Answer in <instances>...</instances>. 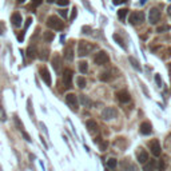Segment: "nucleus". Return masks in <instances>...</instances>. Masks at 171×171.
<instances>
[{
  "instance_id": "1",
  "label": "nucleus",
  "mask_w": 171,
  "mask_h": 171,
  "mask_svg": "<svg viewBox=\"0 0 171 171\" xmlns=\"http://www.w3.org/2000/svg\"><path fill=\"white\" fill-rule=\"evenodd\" d=\"M92 49H95V46H94V44H91L90 42L82 40V42H79V46H78V55L80 58H83L86 55H88Z\"/></svg>"
},
{
  "instance_id": "2",
  "label": "nucleus",
  "mask_w": 171,
  "mask_h": 171,
  "mask_svg": "<svg viewBox=\"0 0 171 171\" xmlns=\"http://www.w3.org/2000/svg\"><path fill=\"white\" fill-rule=\"evenodd\" d=\"M47 25L51 30H55V31H62L63 27H64L63 21L59 19V17H56V16H49L47 19Z\"/></svg>"
},
{
  "instance_id": "3",
  "label": "nucleus",
  "mask_w": 171,
  "mask_h": 171,
  "mask_svg": "<svg viewBox=\"0 0 171 171\" xmlns=\"http://www.w3.org/2000/svg\"><path fill=\"white\" fill-rule=\"evenodd\" d=\"M72 76H74L72 70L66 68L64 71H63V83H64V87L67 90H70L71 87H72Z\"/></svg>"
},
{
  "instance_id": "4",
  "label": "nucleus",
  "mask_w": 171,
  "mask_h": 171,
  "mask_svg": "<svg viewBox=\"0 0 171 171\" xmlns=\"http://www.w3.org/2000/svg\"><path fill=\"white\" fill-rule=\"evenodd\" d=\"M116 115H118V111H116V109H114V107H106V109L102 111V118L104 120L114 119V118H116Z\"/></svg>"
},
{
  "instance_id": "5",
  "label": "nucleus",
  "mask_w": 171,
  "mask_h": 171,
  "mask_svg": "<svg viewBox=\"0 0 171 171\" xmlns=\"http://www.w3.org/2000/svg\"><path fill=\"white\" fill-rule=\"evenodd\" d=\"M66 102H67V104L71 107V110H72V111H78L79 102H78V96H76L75 94H67V95H66Z\"/></svg>"
},
{
  "instance_id": "6",
  "label": "nucleus",
  "mask_w": 171,
  "mask_h": 171,
  "mask_svg": "<svg viewBox=\"0 0 171 171\" xmlns=\"http://www.w3.org/2000/svg\"><path fill=\"white\" fill-rule=\"evenodd\" d=\"M109 60H110V58L107 55V52H104V51H99L95 55V58H94V62H95V64H98V66L106 64Z\"/></svg>"
},
{
  "instance_id": "7",
  "label": "nucleus",
  "mask_w": 171,
  "mask_h": 171,
  "mask_svg": "<svg viewBox=\"0 0 171 171\" xmlns=\"http://www.w3.org/2000/svg\"><path fill=\"white\" fill-rule=\"evenodd\" d=\"M145 21V13L143 12H132L130 15V23L132 25H136V24H141Z\"/></svg>"
},
{
  "instance_id": "8",
  "label": "nucleus",
  "mask_w": 171,
  "mask_h": 171,
  "mask_svg": "<svg viewBox=\"0 0 171 171\" xmlns=\"http://www.w3.org/2000/svg\"><path fill=\"white\" fill-rule=\"evenodd\" d=\"M148 146H150V150L152 152V155L154 156H159L160 152H162V147H160V143L158 139H152V141L148 143Z\"/></svg>"
},
{
  "instance_id": "9",
  "label": "nucleus",
  "mask_w": 171,
  "mask_h": 171,
  "mask_svg": "<svg viewBox=\"0 0 171 171\" xmlns=\"http://www.w3.org/2000/svg\"><path fill=\"white\" fill-rule=\"evenodd\" d=\"M148 20L151 24H156L160 20V11L158 8H151L150 13H148Z\"/></svg>"
},
{
  "instance_id": "10",
  "label": "nucleus",
  "mask_w": 171,
  "mask_h": 171,
  "mask_svg": "<svg viewBox=\"0 0 171 171\" xmlns=\"http://www.w3.org/2000/svg\"><path fill=\"white\" fill-rule=\"evenodd\" d=\"M39 74H40V76H42V79L44 80V83H46L47 86H51V75H49V72H48V70L46 68V67H42V68L39 70Z\"/></svg>"
},
{
  "instance_id": "11",
  "label": "nucleus",
  "mask_w": 171,
  "mask_h": 171,
  "mask_svg": "<svg viewBox=\"0 0 171 171\" xmlns=\"http://www.w3.org/2000/svg\"><path fill=\"white\" fill-rule=\"evenodd\" d=\"M139 130H141V134L148 135V134H151V131H152V126H151L150 122H143L141 124V127H139Z\"/></svg>"
},
{
  "instance_id": "12",
  "label": "nucleus",
  "mask_w": 171,
  "mask_h": 171,
  "mask_svg": "<svg viewBox=\"0 0 171 171\" xmlns=\"http://www.w3.org/2000/svg\"><path fill=\"white\" fill-rule=\"evenodd\" d=\"M116 99L120 103H127L130 102V94L127 91H119V92H116Z\"/></svg>"
},
{
  "instance_id": "13",
  "label": "nucleus",
  "mask_w": 171,
  "mask_h": 171,
  "mask_svg": "<svg viewBox=\"0 0 171 171\" xmlns=\"http://www.w3.org/2000/svg\"><path fill=\"white\" fill-rule=\"evenodd\" d=\"M148 160V154L143 150V148H139L138 151V162L142 164H146V162Z\"/></svg>"
},
{
  "instance_id": "14",
  "label": "nucleus",
  "mask_w": 171,
  "mask_h": 171,
  "mask_svg": "<svg viewBox=\"0 0 171 171\" xmlns=\"http://www.w3.org/2000/svg\"><path fill=\"white\" fill-rule=\"evenodd\" d=\"M87 128H88V131L91 132V134H98V131H99V127H98V123L95 122V120H92V119H90V120H87Z\"/></svg>"
},
{
  "instance_id": "15",
  "label": "nucleus",
  "mask_w": 171,
  "mask_h": 171,
  "mask_svg": "<svg viewBox=\"0 0 171 171\" xmlns=\"http://www.w3.org/2000/svg\"><path fill=\"white\" fill-rule=\"evenodd\" d=\"M52 67L55 68L56 72H59L60 68H62V59L59 55H53V59H52Z\"/></svg>"
},
{
  "instance_id": "16",
  "label": "nucleus",
  "mask_w": 171,
  "mask_h": 171,
  "mask_svg": "<svg viewBox=\"0 0 171 171\" xmlns=\"http://www.w3.org/2000/svg\"><path fill=\"white\" fill-rule=\"evenodd\" d=\"M11 21H12V24L15 25V27H20V25H21V15H20L19 12L12 13V16H11Z\"/></svg>"
},
{
  "instance_id": "17",
  "label": "nucleus",
  "mask_w": 171,
  "mask_h": 171,
  "mask_svg": "<svg viewBox=\"0 0 171 171\" xmlns=\"http://www.w3.org/2000/svg\"><path fill=\"white\" fill-rule=\"evenodd\" d=\"M64 58H66V60H68V62L74 59V48L72 47H67L64 49Z\"/></svg>"
},
{
  "instance_id": "18",
  "label": "nucleus",
  "mask_w": 171,
  "mask_h": 171,
  "mask_svg": "<svg viewBox=\"0 0 171 171\" xmlns=\"http://www.w3.org/2000/svg\"><path fill=\"white\" fill-rule=\"evenodd\" d=\"M79 100H80V103H82L83 106H86V107H92V102H91V99H90L88 96L80 95V96H79Z\"/></svg>"
},
{
  "instance_id": "19",
  "label": "nucleus",
  "mask_w": 171,
  "mask_h": 171,
  "mask_svg": "<svg viewBox=\"0 0 171 171\" xmlns=\"http://www.w3.org/2000/svg\"><path fill=\"white\" fill-rule=\"evenodd\" d=\"M36 53H38V51H36V48H35V46H30L27 48V56H28L30 59H35Z\"/></svg>"
},
{
  "instance_id": "20",
  "label": "nucleus",
  "mask_w": 171,
  "mask_h": 171,
  "mask_svg": "<svg viewBox=\"0 0 171 171\" xmlns=\"http://www.w3.org/2000/svg\"><path fill=\"white\" fill-rule=\"evenodd\" d=\"M115 75H112V72L111 71H106V72H103L102 75H100V80L102 82H110V80L114 78Z\"/></svg>"
},
{
  "instance_id": "21",
  "label": "nucleus",
  "mask_w": 171,
  "mask_h": 171,
  "mask_svg": "<svg viewBox=\"0 0 171 171\" xmlns=\"http://www.w3.org/2000/svg\"><path fill=\"white\" fill-rule=\"evenodd\" d=\"M156 162L155 160H150L148 163L145 164V169H143V171H156Z\"/></svg>"
},
{
  "instance_id": "22",
  "label": "nucleus",
  "mask_w": 171,
  "mask_h": 171,
  "mask_svg": "<svg viewBox=\"0 0 171 171\" xmlns=\"http://www.w3.org/2000/svg\"><path fill=\"white\" fill-rule=\"evenodd\" d=\"M53 38H55V35H53V32H51V31H47V32H44L43 34V39H44V42H52Z\"/></svg>"
},
{
  "instance_id": "23",
  "label": "nucleus",
  "mask_w": 171,
  "mask_h": 171,
  "mask_svg": "<svg viewBox=\"0 0 171 171\" xmlns=\"http://www.w3.org/2000/svg\"><path fill=\"white\" fill-rule=\"evenodd\" d=\"M127 13H128V10L127 8H122V10H119L118 11V17L122 21H124L126 20V16H127Z\"/></svg>"
},
{
  "instance_id": "24",
  "label": "nucleus",
  "mask_w": 171,
  "mask_h": 171,
  "mask_svg": "<svg viewBox=\"0 0 171 171\" xmlns=\"http://www.w3.org/2000/svg\"><path fill=\"white\" fill-rule=\"evenodd\" d=\"M116 166H118V160H116L115 158H110L109 160H107V167H109L110 170H114Z\"/></svg>"
},
{
  "instance_id": "25",
  "label": "nucleus",
  "mask_w": 171,
  "mask_h": 171,
  "mask_svg": "<svg viewBox=\"0 0 171 171\" xmlns=\"http://www.w3.org/2000/svg\"><path fill=\"white\" fill-rule=\"evenodd\" d=\"M128 60H130V63L132 64V67H134L135 70H139V71L142 70V68H141V64H139V62H138L136 59H135L134 56H130V58H128Z\"/></svg>"
},
{
  "instance_id": "26",
  "label": "nucleus",
  "mask_w": 171,
  "mask_h": 171,
  "mask_svg": "<svg viewBox=\"0 0 171 171\" xmlns=\"http://www.w3.org/2000/svg\"><path fill=\"white\" fill-rule=\"evenodd\" d=\"M79 71L82 74H86L88 71V63L87 62H80L79 63Z\"/></svg>"
},
{
  "instance_id": "27",
  "label": "nucleus",
  "mask_w": 171,
  "mask_h": 171,
  "mask_svg": "<svg viewBox=\"0 0 171 171\" xmlns=\"http://www.w3.org/2000/svg\"><path fill=\"white\" fill-rule=\"evenodd\" d=\"M76 83H78L79 88H84V87H86V84H87V82H86V79L83 78V76H79V78L76 79Z\"/></svg>"
},
{
  "instance_id": "28",
  "label": "nucleus",
  "mask_w": 171,
  "mask_h": 171,
  "mask_svg": "<svg viewBox=\"0 0 171 171\" xmlns=\"http://www.w3.org/2000/svg\"><path fill=\"white\" fill-rule=\"evenodd\" d=\"M123 166H124V171H138V169H136V166L135 164H132V163H123Z\"/></svg>"
},
{
  "instance_id": "29",
  "label": "nucleus",
  "mask_w": 171,
  "mask_h": 171,
  "mask_svg": "<svg viewBox=\"0 0 171 171\" xmlns=\"http://www.w3.org/2000/svg\"><path fill=\"white\" fill-rule=\"evenodd\" d=\"M170 30V25H167V24H164V25H159L158 28H156V32H166V31H169Z\"/></svg>"
},
{
  "instance_id": "30",
  "label": "nucleus",
  "mask_w": 171,
  "mask_h": 171,
  "mask_svg": "<svg viewBox=\"0 0 171 171\" xmlns=\"http://www.w3.org/2000/svg\"><path fill=\"white\" fill-rule=\"evenodd\" d=\"M114 39H115V42H118L119 43V46L122 47L123 49H126V44H124V42L122 39H120V36H118V35H114Z\"/></svg>"
},
{
  "instance_id": "31",
  "label": "nucleus",
  "mask_w": 171,
  "mask_h": 171,
  "mask_svg": "<svg viewBox=\"0 0 171 171\" xmlns=\"http://www.w3.org/2000/svg\"><path fill=\"white\" fill-rule=\"evenodd\" d=\"M15 123L17 124V127H19V130H20V131H24V130H23V123L20 122L19 116H16V115H15Z\"/></svg>"
},
{
  "instance_id": "32",
  "label": "nucleus",
  "mask_w": 171,
  "mask_h": 171,
  "mask_svg": "<svg viewBox=\"0 0 171 171\" xmlns=\"http://www.w3.org/2000/svg\"><path fill=\"white\" fill-rule=\"evenodd\" d=\"M164 170H166L164 160H159V163H158V171H164Z\"/></svg>"
},
{
  "instance_id": "33",
  "label": "nucleus",
  "mask_w": 171,
  "mask_h": 171,
  "mask_svg": "<svg viewBox=\"0 0 171 171\" xmlns=\"http://www.w3.org/2000/svg\"><path fill=\"white\" fill-rule=\"evenodd\" d=\"M47 52H48L47 49H44V51H42V53H40V55H39L40 59H42V60H47V58H48V53H47Z\"/></svg>"
},
{
  "instance_id": "34",
  "label": "nucleus",
  "mask_w": 171,
  "mask_h": 171,
  "mask_svg": "<svg viewBox=\"0 0 171 171\" xmlns=\"http://www.w3.org/2000/svg\"><path fill=\"white\" fill-rule=\"evenodd\" d=\"M58 4H59L60 7H66V6H68V3H70V0H58L56 2Z\"/></svg>"
},
{
  "instance_id": "35",
  "label": "nucleus",
  "mask_w": 171,
  "mask_h": 171,
  "mask_svg": "<svg viewBox=\"0 0 171 171\" xmlns=\"http://www.w3.org/2000/svg\"><path fill=\"white\" fill-rule=\"evenodd\" d=\"M99 145H100V150H102V151H106V148L109 147V143L104 142V141H102L100 143H99Z\"/></svg>"
},
{
  "instance_id": "36",
  "label": "nucleus",
  "mask_w": 171,
  "mask_h": 171,
  "mask_svg": "<svg viewBox=\"0 0 171 171\" xmlns=\"http://www.w3.org/2000/svg\"><path fill=\"white\" fill-rule=\"evenodd\" d=\"M42 3H43V0H32V6H34V7L40 6Z\"/></svg>"
},
{
  "instance_id": "37",
  "label": "nucleus",
  "mask_w": 171,
  "mask_h": 171,
  "mask_svg": "<svg viewBox=\"0 0 171 171\" xmlns=\"http://www.w3.org/2000/svg\"><path fill=\"white\" fill-rule=\"evenodd\" d=\"M7 119V115L3 112V110L0 109V120H6Z\"/></svg>"
},
{
  "instance_id": "38",
  "label": "nucleus",
  "mask_w": 171,
  "mask_h": 171,
  "mask_svg": "<svg viewBox=\"0 0 171 171\" xmlns=\"http://www.w3.org/2000/svg\"><path fill=\"white\" fill-rule=\"evenodd\" d=\"M155 82H156V84H158V86H159V87H160V86H162V80H160V78H159V75H158V74H156V75H155Z\"/></svg>"
},
{
  "instance_id": "39",
  "label": "nucleus",
  "mask_w": 171,
  "mask_h": 171,
  "mask_svg": "<svg viewBox=\"0 0 171 171\" xmlns=\"http://www.w3.org/2000/svg\"><path fill=\"white\" fill-rule=\"evenodd\" d=\"M76 13H78V12H76V8L74 7V8H72V15H71V20H74L75 17H76Z\"/></svg>"
},
{
  "instance_id": "40",
  "label": "nucleus",
  "mask_w": 171,
  "mask_h": 171,
  "mask_svg": "<svg viewBox=\"0 0 171 171\" xmlns=\"http://www.w3.org/2000/svg\"><path fill=\"white\" fill-rule=\"evenodd\" d=\"M23 39H24V32H20L19 36H17V40H19V42L21 43V42H23Z\"/></svg>"
},
{
  "instance_id": "41",
  "label": "nucleus",
  "mask_w": 171,
  "mask_h": 171,
  "mask_svg": "<svg viewBox=\"0 0 171 171\" xmlns=\"http://www.w3.org/2000/svg\"><path fill=\"white\" fill-rule=\"evenodd\" d=\"M126 2H127V0H114V4L115 6H118V4H123Z\"/></svg>"
},
{
  "instance_id": "42",
  "label": "nucleus",
  "mask_w": 171,
  "mask_h": 171,
  "mask_svg": "<svg viewBox=\"0 0 171 171\" xmlns=\"http://www.w3.org/2000/svg\"><path fill=\"white\" fill-rule=\"evenodd\" d=\"M21 134H23V136L25 138V141L31 142V138H30V135H28V134H27V132H24V131H21Z\"/></svg>"
},
{
  "instance_id": "43",
  "label": "nucleus",
  "mask_w": 171,
  "mask_h": 171,
  "mask_svg": "<svg viewBox=\"0 0 171 171\" xmlns=\"http://www.w3.org/2000/svg\"><path fill=\"white\" fill-rule=\"evenodd\" d=\"M59 13H60V15H62L63 17H64V19L67 17V10H60V11H59Z\"/></svg>"
},
{
  "instance_id": "44",
  "label": "nucleus",
  "mask_w": 171,
  "mask_h": 171,
  "mask_svg": "<svg viewBox=\"0 0 171 171\" xmlns=\"http://www.w3.org/2000/svg\"><path fill=\"white\" fill-rule=\"evenodd\" d=\"M31 21H32V19H31V17H28V19H27V23H25V30H27V28H28V27H30Z\"/></svg>"
},
{
  "instance_id": "45",
  "label": "nucleus",
  "mask_w": 171,
  "mask_h": 171,
  "mask_svg": "<svg viewBox=\"0 0 171 171\" xmlns=\"http://www.w3.org/2000/svg\"><path fill=\"white\" fill-rule=\"evenodd\" d=\"M25 2V0H17V4H23Z\"/></svg>"
},
{
  "instance_id": "46",
  "label": "nucleus",
  "mask_w": 171,
  "mask_h": 171,
  "mask_svg": "<svg viewBox=\"0 0 171 171\" xmlns=\"http://www.w3.org/2000/svg\"><path fill=\"white\" fill-rule=\"evenodd\" d=\"M167 11H169V15H170V16H171V6H170V7H169V10H167Z\"/></svg>"
},
{
  "instance_id": "47",
  "label": "nucleus",
  "mask_w": 171,
  "mask_h": 171,
  "mask_svg": "<svg viewBox=\"0 0 171 171\" xmlns=\"http://www.w3.org/2000/svg\"><path fill=\"white\" fill-rule=\"evenodd\" d=\"M48 3H53V2H58V0H47Z\"/></svg>"
},
{
  "instance_id": "48",
  "label": "nucleus",
  "mask_w": 171,
  "mask_h": 171,
  "mask_svg": "<svg viewBox=\"0 0 171 171\" xmlns=\"http://www.w3.org/2000/svg\"><path fill=\"white\" fill-rule=\"evenodd\" d=\"M146 3V0H142V2H141V4H145Z\"/></svg>"
},
{
  "instance_id": "49",
  "label": "nucleus",
  "mask_w": 171,
  "mask_h": 171,
  "mask_svg": "<svg viewBox=\"0 0 171 171\" xmlns=\"http://www.w3.org/2000/svg\"><path fill=\"white\" fill-rule=\"evenodd\" d=\"M170 74H171V66H170Z\"/></svg>"
},
{
  "instance_id": "50",
  "label": "nucleus",
  "mask_w": 171,
  "mask_h": 171,
  "mask_svg": "<svg viewBox=\"0 0 171 171\" xmlns=\"http://www.w3.org/2000/svg\"><path fill=\"white\" fill-rule=\"evenodd\" d=\"M109 171H115V170H109Z\"/></svg>"
}]
</instances>
